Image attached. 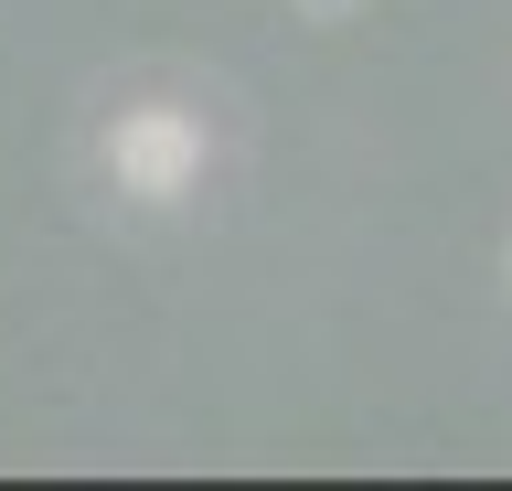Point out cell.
Returning <instances> with one entry per match:
<instances>
[{
    "label": "cell",
    "mask_w": 512,
    "mask_h": 491,
    "mask_svg": "<svg viewBox=\"0 0 512 491\" xmlns=\"http://www.w3.org/2000/svg\"><path fill=\"white\" fill-rule=\"evenodd\" d=\"M299 11H320V22H342V11H352V0H299Z\"/></svg>",
    "instance_id": "cell-2"
},
{
    "label": "cell",
    "mask_w": 512,
    "mask_h": 491,
    "mask_svg": "<svg viewBox=\"0 0 512 491\" xmlns=\"http://www.w3.org/2000/svg\"><path fill=\"white\" fill-rule=\"evenodd\" d=\"M107 161H118V182H128V193L171 203L192 171H203V129H192L182 107H128L118 129H107Z\"/></svg>",
    "instance_id": "cell-1"
}]
</instances>
